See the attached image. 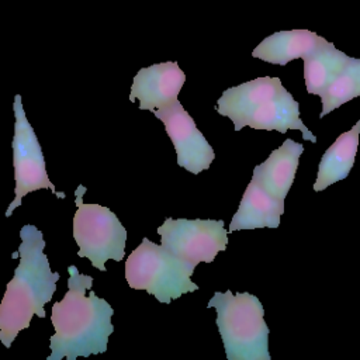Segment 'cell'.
Here are the masks:
<instances>
[{"label": "cell", "mask_w": 360, "mask_h": 360, "mask_svg": "<svg viewBox=\"0 0 360 360\" xmlns=\"http://www.w3.org/2000/svg\"><path fill=\"white\" fill-rule=\"evenodd\" d=\"M68 291L52 305L51 354L46 360H76L79 356L104 353L114 332L112 307L91 291L93 277L79 273L75 264L68 267Z\"/></svg>", "instance_id": "6da1fadb"}, {"label": "cell", "mask_w": 360, "mask_h": 360, "mask_svg": "<svg viewBox=\"0 0 360 360\" xmlns=\"http://www.w3.org/2000/svg\"><path fill=\"white\" fill-rule=\"evenodd\" d=\"M18 246L20 263L14 277L7 283L0 302V342L10 347L18 332L30 328L34 315L45 318V305L52 300L59 273L49 267L44 253L45 239L35 225H24L20 229Z\"/></svg>", "instance_id": "7a4b0ae2"}, {"label": "cell", "mask_w": 360, "mask_h": 360, "mask_svg": "<svg viewBox=\"0 0 360 360\" xmlns=\"http://www.w3.org/2000/svg\"><path fill=\"white\" fill-rule=\"evenodd\" d=\"M207 307L217 309V326L228 360L271 359L264 309L256 295L217 291Z\"/></svg>", "instance_id": "3957f363"}, {"label": "cell", "mask_w": 360, "mask_h": 360, "mask_svg": "<svg viewBox=\"0 0 360 360\" xmlns=\"http://www.w3.org/2000/svg\"><path fill=\"white\" fill-rule=\"evenodd\" d=\"M194 266L180 260L162 245L143 238L125 262V280L134 290H143L162 304L200 287L191 281Z\"/></svg>", "instance_id": "277c9868"}, {"label": "cell", "mask_w": 360, "mask_h": 360, "mask_svg": "<svg viewBox=\"0 0 360 360\" xmlns=\"http://www.w3.org/2000/svg\"><path fill=\"white\" fill-rule=\"evenodd\" d=\"M86 187L79 184L75 191L76 212L73 215V238L79 246L77 256L90 260L91 266L105 271V262H121L125 256L127 229L107 207L84 202Z\"/></svg>", "instance_id": "5b68a950"}, {"label": "cell", "mask_w": 360, "mask_h": 360, "mask_svg": "<svg viewBox=\"0 0 360 360\" xmlns=\"http://www.w3.org/2000/svg\"><path fill=\"white\" fill-rule=\"evenodd\" d=\"M14 135H13V167L15 180V197L10 202L6 211V217H10L13 211L21 204L22 197L31 191L41 188L51 190L59 198H65V193L56 191V187L49 180L46 173L45 158L38 142V138L25 117L21 96L14 97Z\"/></svg>", "instance_id": "8992f818"}, {"label": "cell", "mask_w": 360, "mask_h": 360, "mask_svg": "<svg viewBox=\"0 0 360 360\" xmlns=\"http://www.w3.org/2000/svg\"><path fill=\"white\" fill-rule=\"evenodd\" d=\"M156 231L165 249L194 267L201 262H214L228 243L222 219L166 218Z\"/></svg>", "instance_id": "52a82bcc"}, {"label": "cell", "mask_w": 360, "mask_h": 360, "mask_svg": "<svg viewBox=\"0 0 360 360\" xmlns=\"http://www.w3.org/2000/svg\"><path fill=\"white\" fill-rule=\"evenodd\" d=\"M153 114L165 124L166 134L176 149L180 167L198 174L211 166L215 158L214 149L179 100L155 110Z\"/></svg>", "instance_id": "ba28073f"}, {"label": "cell", "mask_w": 360, "mask_h": 360, "mask_svg": "<svg viewBox=\"0 0 360 360\" xmlns=\"http://www.w3.org/2000/svg\"><path fill=\"white\" fill-rule=\"evenodd\" d=\"M186 75L177 62L155 63L141 69L132 82L129 101H139V110L155 111L177 100Z\"/></svg>", "instance_id": "9c48e42d"}, {"label": "cell", "mask_w": 360, "mask_h": 360, "mask_svg": "<svg viewBox=\"0 0 360 360\" xmlns=\"http://www.w3.org/2000/svg\"><path fill=\"white\" fill-rule=\"evenodd\" d=\"M243 127L253 129L278 131L285 134L288 129H298L302 132V138L312 143L316 142L315 135L305 127L300 118V104L294 100L290 91L283 89L276 97L259 104L246 115H243L236 124L235 131H240Z\"/></svg>", "instance_id": "30bf717a"}, {"label": "cell", "mask_w": 360, "mask_h": 360, "mask_svg": "<svg viewBox=\"0 0 360 360\" xmlns=\"http://www.w3.org/2000/svg\"><path fill=\"white\" fill-rule=\"evenodd\" d=\"M302 152L301 143L287 138L263 163L255 167L252 179L273 197L284 201L294 183Z\"/></svg>", "instance_id": "8fae6325"}, {"label": "cell", "mask_w": 360, "mask_h": 360, "mask_svg": "<svg viewBox=\"0 0 360 360\" xmlns=\"http://www.w3.org/2000/svg\"><path fill=\"white\" fill-rule=\"evenodd\" d=\"M284 201L273 197L253 179L248 184L238 211L233 214L229 232L256 228H278Z\"/></svg>", "instance_id": "7c38bea8"}, {"label": "cell", "mask_w": 360, "mask_h": 360, "mask_svg": "<svg viewBox=\"0 0 360 360\" xmlns=\"http://www.w3.org/2000/svg\"><path fill=\"white\" fill-rule=\"evenodd\" d=\"M284 86L278 77H257L235 87L226 89L217 101V111L236 124L243 115L259 104L276 97Z\"/></svg>", "instance_id": "4fadbf2b"}, {"label": "cell", "mask_w": 360, "mask_h": 360, "mask_svg": "<svg viewBox=\"0 0 360 360\" xmlns=\"http://www.w3.org/2000/svg\"><path fill=\"white\" fill-rule=\"evenodd\" d=\"M359 135L360 120L349 131L340 134L325 150L318 165V176L314 184V191H322L330 184L347 177L356 160Z\"/></svg>", "instance_id": "5bb4252c"}, {"label": "cell", "mask_w": 360, "mask_h": 360, "mask_svg": "<svg viewBox=\"0 0 360 360\" xmlns=\"http://www.w3.org/2000/svg\"><path fill=\"white\" fill-rule=\"evenodd\" d=\"M322 41V37L309 30L278 31L264 38L252 52L253 58L274 65H287L292 59L304 58L314 51Z\"/></svg>", "instance_id": "9a60e30c"}, {"label": "cell", "mask_w": 360, "mask_h": 360, "mask_svg": "<svg viewBox=\"0 0 360 360\" xmlns=\"http://www.w3.org/2000/svg\"><path fill=\"white\" fill-rule=\"evenodd\" d=\"M349 58L332 42L322 38L316 48L302 58L307 91L319 96L342 72Z\"/></svg>", "instance_id": "2e32d148"}, {"label": "cell", "mask_w": 360, "mask_h": 360, "mask_svg": "<svg viewBox=\"0 0 360 360\" xmlns=\"http://www.w3.org/2000/svg\"><path fill=\"white\" fill-rule=\"evenodd\" d=\"M322 100V111L319 118L339 108L342 104L360 96V59L349 58L342 72L335 80L319 94Z\"/></svg>", "instance_id": "e0dca14e"}]
</instances>
